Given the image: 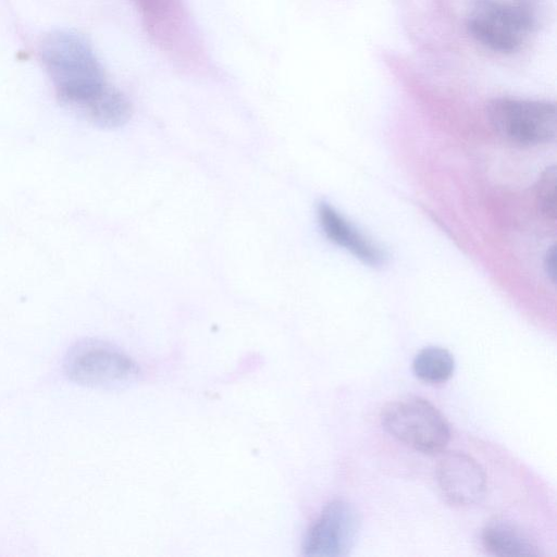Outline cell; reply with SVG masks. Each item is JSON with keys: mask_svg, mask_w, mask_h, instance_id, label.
Segmentation results:
<instances>
[{"mask_svg": "<svg viewBox=\"0 0 557 557\" xmlns=\"http://www.w3.org/2000/svg\"><path fill=\"white\" fill-rule=\"evenodd\" d=\"M381 423L393 437L423 454L441 451L450 438L443 414L418 396H405L388 403L382 409Z\"/></svg>", "mask_w": 557, "mask_h": 557, "instance_id": "obj_3", "label": "cell"}, {"mask_svg": "<svg viewBox=\"0 0 557 557\" xmlns=\"http://www.w3.org/2000/svg\"><path fill=\"white\" fill-rule=\"evenodd\" d=\"M413 373L426 383H443L455 370L453 355L445 348L429 346L421 349L412 361Z\"/></svg>", "mask_w": 557, "mask_h": 557, "instance_id": "obj_11", "label": "cell"}, {"mask_svg": "<svg viewBox=\"0 0 557 557\" xmlns=\"http://www.w3.org/2000/svg\"><path fill=\"white\" fill-rule=\"evenodd\" d=\"M556 168H547L540 176L535 186V199L539 211L546 219L555 221L556 218Z\"/></svg>", "mask_w": 557, "mask_h": 557, "instance_id": "obj_12", "label": "cell"}, {"mask_svg": "<svg viewBox=\"0 0 557 557\" xmlns=\"http://www.w3.org/2000/svg\"><path fill=\"white\" fill-rule=\"evenodd\" d=\"M76 113L96 126L115 128L129 120L132 106L120 90L107 85Z\"/></svg>", "mask_w": 557, "mask_h": 557, "instance_id": "obj_10", "label": "cell"}, {"mask_svg": "<svg viewBox=\"0 0 557 557\" xmlns=\"http://www.w3.org/2000/svg\"><path fill=\"white\" fill-rule=\"evenodd\" d=\"M535 25V14L525 2L476 0L467 16L469 34L481 45L502 53L518 50Z\"/></svg>", "mask_w": 557, "mask_h": 557, "instance_id": "obj_4", "label": "cell"}, {"mask_svg": "<svg viewBox=\"0 0 557 557\" xmlns=\"http://www.w3.org/2000/svg\"><path fill=\"white\" fill-rule=\"evenodd\" d=\"M42 64L60 103L77 112L108 84L88 40L72 29H55L41 42Z\"/></svg>", "mask_w": 557, "mask_h": 557, "instance_id": "obj_1", "label": "cell"}, {"mask_svg": "<svg viewBox=\"0 0 557 557\" xmlns=\"http://www.w3.org/2000/svg\"><path fill=\"white\" fill-rule=\"evenodd\" d=\"M360 525V515L350 503L342 499L329 503L305 536L304 555L347 556L356 543Z\"/></svg>", "mask_w": 557, "mask_h": 557, "instance_id": "obj_6", "label": "cell"}, {"mask_svg": "<svg viewBox=\"0 0 557 557\" xmlns=\"http://www.w3.org/2000/svg\"><path fill=\"white\" fill-rule=\"evenodd\" d=\"M486 116L498 134L515 143L536 145L556 137V107L547 101L495 98L486 104Z\"/></svg>", "mask_w": 557, "mask_h": 557, "instance_id": "obj_5", "label": "cell"}, {"mask_svg": "<svg viewBox=\"0 0 557 557\" xmlns=\"http://www.w3.org/2000/svg\"><path fill=\"white\" fill-rule=\"evenodd\" d=\"M544 268L552 280L553 283H555L556 277V249L555 246H552L548 248L545 259H544Z\"/></svg>", "mask_w": 557, "mask_h": 557, "instance_id": "obj_13", "label": "cell"}, {"mask_svg": "<svg viewBox=\"0 0 557 557\" xmlns=\"http://www.w3.org/2000/svg\"><path fill=\"white\" fill-rule=\"evenodd\" d=\"M484 548L496 556H540L535 542L516 524L504 519L486 523L481 533Z\"/></svg>", "mask_w": 557, "mask_h": 557, "instance_id": "obj_9", "label": "cell"}, {"mask_svg": "<svg viewBox=\"0 0 557 557\" xmlns=\"http://www.w3.org/2000/svg\"><path fill=\"white\" fill-rule=\"evenodd\" d=\"M320 225L326 237L334 244L349 250L358 259L370 265H379L383 255L377 247L363 237L332 206L321 202L318 207Z\"/></svg>", "mask_w": 557, "mask_h": 557, "instance_id": "obj_8", "label": "cell"}, {"mask_svg": "<svg viewBox=\"0 0 557 557\" xmlns=\"http://www.w3.org/2000/svg\"><path fill=\"white\" fill-rule=\"evenodd\" d=\"M66 375L77 384L124 389L140 380L139 366L116 347L97 339L77 343L65 358Z\"/></svg>", "mask_w": 557, "mask_h": 557, "instance_id": "obj_2", "label": "cell"}, {"mask_svg": "<svg viewBox=\"0 0 557 557\" xmlns=\"http://www.w3.org/2000/svg\"><path fill=\"white\" fill-rule=\"evenodd\" d=\"M436 480L445 498L456 506L479 503L486 492V475L471 456L451 451L440 459Z\"/></svg>", "mask_w": 557, "mask_h": 557, "instance_id": "obj_7", "label": "cell"}]
</instances>
